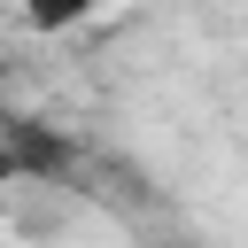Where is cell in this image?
Returning a JSON list of instances; mask_svg holds the SVG:
<instances>
[{"instance_id": "cell-2", "label": "cell", "mask_w": 248, "mask_h": 248, "mask_svg": "<svg viewBox=\"0 0 248 248\" xmlns=\"http://www.w3.org/2000/svg\"><path fill=\"white\" fill-rule=\"evenodd\" d=\"M108 0H23V23L31 31H70V23H85V16H101Z\"/></svg>"}, {"instance_id": "cell-1", "label": "cell", "mask_w": 248, "mask_h": 248, "mask_svg": "<svg viewBox=\"0 0 248 248\" xmlns=\"http://www.w3.org/2000/svg\"><path fill=\"white\" fill-rule=\"evenodd\" d=\"M0 163L16 178H62L70 170V140L39 116H0Z\"/></svg>"}]
</instances>
